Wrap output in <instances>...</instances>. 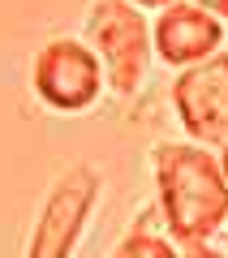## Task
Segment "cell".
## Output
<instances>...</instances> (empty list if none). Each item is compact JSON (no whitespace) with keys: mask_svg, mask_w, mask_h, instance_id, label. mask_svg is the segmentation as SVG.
<instances>
[{"mask_svg":"<svg viewBox=\"0 0 228 258\" xmlns=\"http://www.w3.org/2000/svg\"><path fill=\"white\" fill-rule=\"evenodd\" d=\"M159 181V215L168 232L185 245H211L219 228L228 224V176L224 164L207 147H181L164 142L151 155Z\"/></svg>","mask_w":228,"mask_h":258,"instance_id":"6da1fadb","label":"cell"},{"mask_svg":"<svg viewBox=\"0 0 228 258\" xmlns=\"http://www.w3.org/2000/svg\"><path fill=\"white\" fill-rule=\"evenodd\" d=\"M86 43L103 64L108 95L117 103H134L151 82L155 56V30L146 26L142 9L125 0H95L86 13Z\"/></svg>","mask_w":228,"mask_h":258,"instance_id":"7a4b0ae2","label":"cell"},{"mask_svg":"<svg viewBox=\"0 0 228 258\" xmlns=\"http://www.w3.org/2000/svg\"><path fill=\"white\" fill-rule=\"evenodd\" d=\"M99 185H103V176L95 164L69 168L47 189L22 258H73V245L82 241L86 224L95 215V203H99Z\"/></svg>","mask_w":228,"mask_h":258,"instance_id":"3957f363","label":"cell"},{"mask_svg":"<svg viewBox=\"0 0 228 258\" xmlns=\"http://www.w3.org/2000/svg\"><path fill=\"white\" fill-rule=\"evenodd\" d=\"M35 95L61 116H78V112L95 108L103 95V64L82 39H52L43 52L35 56Z\"/></svg>","mask_w":228,"mask_h":258,"instance_id":"277c9868","label":"cell"},{"mask_svg":"<svg viewBox=\"0 0 228 258\" xmlns=\"http://www.w3.org/2000/svg\"><path fill=\"white\" fill-rule=\"evenodd\" d=\"M181 129L198 147H224L228 142V52L194 64L173 86Z\"/></svg>","mask_w":228,"mask_h":258,"instance_id":"5b68a950","label":"cell"},{"mask_svg":"<svg viewBox=\"0 0 228 258\" xmlns=\"http://www.w3.org/2000/svg\"><path fill=\"white\" fill-rule=\"evenodd\" d=\"M219 43H224V22L198 5H173L155 18V56L181 74L219 56Z\"/></svg>","mask_w":228,"mask_h":258,"instance_id":"8992f818","label":"cell"},{"mask_svg":"<svg viewBox=\"0 0 228 258\" xmlns=\"http://www.w3.org/2000/svg\"><path fill=\"white\" fill-rule=\"evenodd\" d=\"M112 258H177V249H173V241H168V237L151 232L146 224H134V228L117 241Z\"/></svg>","mask_w":228,"mask_h":258,"instance_id":"52a82bcc","label":"cell"},{"mask_svg":"<svg viewBox=\"0 0 228 258\" xmlns=\"http://www.w3.org/2000/svg\"><path fill=\"white\" fill-rule=\"evenodd\" d=\"M198 9H207L211 18H219V22H228V0H194Z\"/></svg>","mask_w":228,"mask_h":258,"instance_id":"ba28073f","label":"cell"},{"mask_svg":"<svg viewBox=\"0 0 228 258\" xmlns=\"http://www.w3.org/2000/svg\"><path fill=\"white\" fill-rule=\"evenodd\" d=\"M125 5H134V9H159V13H164V9H173L177 0H125Z\"/></svg>","mask_w":228,"mask_h":258,"instance_id":"9c48e42d","label":"cell"},{"mask_svg":"<svg viewBox=\"0 0 228 258\" xmlns=\"http://www.w3.org/2000/svg\"><path fill=\"white\" fill-rule=\"evenodd\" d=\"M185 258H228V254H224V249H215V245H194Z\"/></svg>","mask_w":228,"mask_h":258,"instance_id":"30bf717a","label":"cell"},{"mask_svg":"<svg viewBox=\"0 0 228 258\" xmlns=\"http://www.w3.org/2000/svg\"><path fill=\"white\" fill-rule=\"evenodd\" d=\"M219 164H224V176H228V142H224V155H219Z\"/></svg>","mask_w":228,"mask_h":258,"instance_id":"8fae6325","label":"cell"}]
</instances>
